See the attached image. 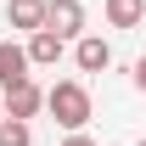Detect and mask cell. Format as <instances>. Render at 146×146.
<instances>
[{
  "label": "cell",
  "instance_id": "cell-5",
  "mask_svg": "<svg viewBox=\"0 0 146 146\" xmlns=\"http://www.w3.org/2000/svg\"><path fill=\"white\" fill-rule=\"evenodd\" d=\"M73 62H79V73H101L112 62V45L101 34H84V39H73Z\"/></svg>",
  "mask_w": 146,
  "mask_h": 146
},
{
  "label": "cell",
  "instance_id": "cell-13",
  "mask_svg": "<svg viewBox=\"0 0 146 146\" xmlns=\"http://www.w3.org/2000/svg\"><path fill=\"white\" fill-rule=\"evenodd\" d=\"M135 146H146V135H141V141H135Z\"/></svg>",
  "mask_w": 146,
  "mask_h": 146
},
{
  "label": "cell",
  "instance_id": "cell-3",
  "mask_svg": "<svg viewBox=\"0 0 146 146\" xmlns=\"http://www.w3.org/2000/svg\"><path fill=\"white\" fill-rule=\"evenodd\" d=\"M0 107H6V118H17V124H28L39 107H45V90H39L34 79H23V84H11V90H0Z\"/></svg>",
  "mask_w": 146,
  "mask_h": 146
},
{
  "label": "cell",
  "instance_id": "cell-9",
  "mask_svg": "<svg viewBox=\"0 0 146 146\" xmlns=\"http://www.w3.org/2000/svg\"><path fill=\"white\" fill-rule=\"evenodd\" d=\"M0 146H34V129L17 124V118H6V124H0Z\"/></svg>",
  "mask_w": 146,
  "mask_h": 146
},
{
  "label": "cell",
  "instance_id": "cell-1",
  "mask_svg": "<svg viewBox=\"0 0 146 146\" xmlns=\"http://www.w3.org/2000/svg\"><path fill=\"white\" fill-rule=\"evenodd\" d=\"M45 112H51L68 135H79V129L90 124V90H84L79 79H56L51 90H45Z\"/></svg>",
  "mask_w": 146,
  "mask_h": 146
},
{
  "label": "cell",
  "instance_id": "cell-4",
  "mask_svg": "<svg viewBox=\"0 0 146 146\" xmlns=\"http://www.w3.org/2000/svg\"><path fill=\"white\" fill-rule=\"evenodd\" d=\"M34 62H28V45H17V39H0V90H11V84H23V79H34Z\"/></svg>",
  "mask_w": 146,
  "mask_h": 146
},
{
  "label": "cell",
  "instance_id": "cell-8",
  "mask_svg": "<svg viewBox=\"0 0 146 146\" xmlns=\"http://www.w3.org/2000/svg\"><path fill=\"white\" fill-rule=\"evenodd\" d=\"M107 23L112 28H141L146 23V0H107Z\"/></svg>",
  "mask_w": 146,
  "mask_h": 146
},
{
  "label": "cell",
  "instance_id": "cell-7",
  "mask_svg": "<svg viewBox=\"0 0 146 146\" xmlns=\"http://www.w3.org/2000/svg\"><path fill=\"white\" fill-rule=\"evenodd\" d=\"M62 51H68V39H56L51 28L28 34V62H34V68H56V62H62Z\"/></svg>",
  "mask_w": 146,
  "mask_h": 146
},
{
  "label": "cell",
  "instance_id": "cell-12",
  "mask_svg": "<svg viewBox=\"0 0 146 146\" xmlns=\"http://www.w3.org/2000/svg\"><path fill=\"white\" fill-rule=\"evenodd\" d=\"M0 124H6V107H0Z\"/></svg>",
  "mask_w": 146,
  "mask_h": 146
},
{
  "label": "cell",
  "instance_id": "cell-2",
  "mask_svg": "<svg viewBox=\"0 0 146 146\" xmlns=\"http://www.w3.org/2000/svg\"><path fill=\"white\" fill-rule=\"evenodd\" d=\"M45 28L56 39H84V0H45Z\"/></svg>",
  "mask_w": 146,
  "mask_h": 146
},
{
  "label": "cell",
  "instance_id": "cell-11",
  "mask_svg": "<svg viewBox=\"0 0 146 146\" xmlns=\"http://www.w3.org/2000/svg\"><path fill=\"white\" fill-rule=\"evenodd\" d=\"M62 146H96V141H90V135H84V129H79V135H68V141H62Z\"/></svg>",
  "mask_w": 146,
  "mask_h": 146
},
{
  "label": "cell",
  "instance_id": "cell-10",
  "mask_svg": "<svg viewBox=\"0 0 146 146\" xmlns=\"http://www.w3.org/2000/svg\"><path fill=\"white\" fill-rule=\"evenodd\" d=\"M129 79H135V90L146 96V56H141V62H135V73H129Z\"/></svg>",
  "mask_w": 146,
  "mask_h": 146
},
{
  "label": "cell",
  "instance_id": "cell-6",
  "mask_svg": "<svg viewBox=\"0 0 146 146\" xmlns=\"http://www.w3.org/2000/svg\"><path fill=\"white\" fill-rule=\"evenodd\" d=\"M6 23L23 28V34H39L45 28V0H6Z\"/></svg>",
  "mask_w": 146,
  "mask_h": 146
}]
</instances>
